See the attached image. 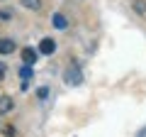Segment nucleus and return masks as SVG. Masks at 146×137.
<instances>
[{
    "label": "nucleus",
    "instance_id": "nucleus-2",
    "mask_svg": "<svg viewBox=\"0 0 146 137\" xmlns=\"http://www.w3.org/2000/svg\"><path fill=\"white\" fill-rule=\"evenodd\" d=\"M39 52L42 54H54L56 52V42H54V39H42V42H39Z\"/></svg>",
    "mask_w": 146,
    "mask_h": 137
},
{
    "label": "nucleus",
    "instance_id": "nucleus-9",
    "mask_svg": "<svg viewBox=\"0 0 146 137\" xmlns=\"http://www.w3.org/2000/svg\"><path fill=\"white\" fill-rule=\"evenodd\" d=\"M134 10L139 12V15H146V3H141V0H139V3H134Z\"/></svg>",
    "mask_w": 146,
    "mask_h": 137
},
{
    "label": "nucleus",
    "instance_id": "nucleus-6",
    "mask_svg": "<svg viewBox=\"0 0 146 137\" xmlns=\"http://www.w3.org/2000/svg\"><path fill=\"white\" fill-rule=\"evenodd\" d=\"M22 59H25V64L32 66V64L36 61V52H34V49H25V52H22Z\"/></svg>",
    "mask_w": 146,
    "mask_h": 137
},
{
    "label": "nucleus",
    "instance_id": "nucleus-11",
    "mask_svg": "<svg viewBox=\"0 0 146 137\" xmlns=\"http://www.w3.org/2000/svg\"><path fill=\"white\" fill-rule=\"evenodd\" d=\"M36 95H39V98H46V95H49V88H39V91H36Z\"/></svg>",
    "mask_w": 146,
    "mask_h": 137
},
{
    "label": "nucleus",
    "instance_id": "nucleus-3",
    "mask_svg": "<svg viewBox=\"0 0 146 137\" xmlns=\"http://www.w3.org/2000/svg\"><path fill=\"white\" fill-rule=\"evenodd\" d=\"M15 52V42L12 39H0V54H12Z\"/></svg>",
    "mask_w": 146,
    "mask_h": 137
},
{
    "label": "nucleus",
    "instance_id": "nucleus-13",
    "mask_svg": "<svg viewBox=\"0 0 146 137\" xmlns=\"http://www.w3.org/2000/svg\"><path fill=\"white\" fill-rule=\"evenodd\" d=\"M136 137H146V130H141V132H139V135H136Z\"/></svg>",
    "mask_w": 146,
    "mask_h": 137
},
{
    "label": "nucleus",
    "instance_id": "nucleus-10",
    "mask_svg": "<svg viewBox=\"0 0 146 137\" xmlns=\"http://www.w3.org/2000/svg\"><path fill=\"white\" fill-rule=\"evenodd\" d=\"M7 17H12L10 10H0V20H7Z\"/></svg>",
    "mask_w": 146,
    "mask_h": 137
},
{
    "label": "nucleus",
    "instance_id": "nucleus-4",
    "mask_svg": "<svg viewBox=\"0 0 146 137\" xmlns=\"http://www.w3.org/2000/svg\"><path fill=\"white\" fill-rule=\"evenodd\" d=\"M51 22H54V27H56V30H66V27H68V20H66V17L61 15V12H56Z\"/></svg>",
    "mask_w": 146,
    "mask_h": 137
},
{
    "label": "nucleus",
    "instance_id": "nucleus-7",
    "mask_svg": "<svg viewBox=\"0 0 146 137\" xmlns=\"http://www.w3.org/2000/svg\"><path fill=\"white\" fill-rule=\"evenodd\" d=\"M12 110V100L10 98H0V113H10Z\"/></svg>",
    "mask_w": 146,
    "mask_h": 137
},
{
    "label": "nucleus",
    "instance_id": "nucleus-5",
    "mask_svg": "<svg viewBox=\"0 0 146 137\" xmlns=\"http://www.w3.org/2000/svg\"><path fill=\"white\" fill-rule=\"evenodd\" d=\"M22 7H27V10H42V0H22Z\"/></svg>",
    "mask_w": 146,
    "mask_h": 137
},
{
    "label": "nucleus",
    "instance_id": "nucleus-12",
    "mask_svg": "<svg viewBox=\"0 0 146 137\" xmlns=\"http://www.w3.org/2000/svg\"><path fill=\"white\" fill-rule=\"evenodd\" d=\"M3 76H5V64H0V81H3Z\"/></svg>",
    "mask_w": 146,
    "mask_h": 137
},
{
    "label": "nucleus",
    "instance_id": "nucleus-1",
    "mask_svg": "<svg viewBox=\"0 0 146 137\" xmlns=\"http://www.w3.org/2000/svg\"><path fill=\"white\" fill-rule=\"evenodd\" d=\"M63 79H66L68 86H80V83H83V76H80V68L78 66H68V71L63 74Z\"/></svg>",
    "mask_w": 146,
    "mask_h": 137
},
{
    "label": "nucleus",
    "instance_id": "nucleus-8",
    "mask_svg": "<svg viewBox=\"0 0 146 137\" xmlns=\"http://www.w3.org/2000/svg\"><path fill=\"white\" fill-rule=\"evenodd\" d=\"M20 76H22V81L32 79V68H29V64H27V66H22V68H20Z\"/></svg>",
    "mask_w": 146,
    "mask_h": 137
}]
</instances>
